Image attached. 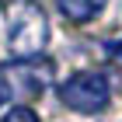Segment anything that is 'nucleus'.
Here are the masks:
<instances>
[{"label":"nucleus","instance_id":"2","mask_svg":"<svg viewBox=\"0 0 122 122\" xmlns=\"http://www.w3.org/2000/svg\"><path fill=\"white\" fill-rule=\"evenodd\" d=\"M112 98V87H108V77L98 73V70H80V73L66 77L59 84V101L66 108H73L80 115H94L101 112Z\"/></svg>","mask_w":122,"mask_h":122},{"label":"nucleus","instance_id":"6","mask_svg":"<svg viewBox=\"0 0 122 122\" xmlns=\"http://www.w3.org/2000/svg\"><path fill=\"white\" fill-rule=\"evenodd\" d=\"M105 49H108L112 56H119V59H122V38H115V42H108V46H105Z\"/></svg>","mask_w":122,"mask_h":122},{"label":"nucleus","instance_id":"3","mask_svg":"<svg viewBox=\"0 0 122 122\" xmlns=\"http://www.w3.org/2000/svg\"><path fill=\"white\" fill-rule=\"evenodd\" d=\"M63 18H70V25H87L105 10V0H59Z\"/></svg>","mask_w":122,"mask_h":122},{"label":"nucleus","instance_id":"5","mask_svg":"<svg viewBox=\"0 0 122 122\" xmlns=\"http://www.w3.org/2000/svg\"><path fill=\"white\" fill-rule=\"evenodd\" d=\"M10 98H14V91H10V80L4 77V70H0V108H4Z\"/></svg>","mask_w":122,"mask_h":122},{"label":"nucleus","instance_id":"4","mask_svg":"<svg viewBox=\"0 0 122 122\" xmlns=\"http://www.w3.org/2000/svg\"><path fill=\"white\" fill-rule=\"evenodd\" d=\"M0 122H38V115H35V108H28V105H14Z\"/></svg>","mask_w":122,"mask_h":122},{"label":"nucleus","instance_id":"1","mask_svg":"<svg viewBox=\"0 0 122 122\" xmlns=\"http://www.w3.org/2000/svg\"><path fill=\"white\" fill-rule=\"evenodd\" d=\"M49 46V21L46 10L35 0H21L10 10V25H7V49L14 59H35L42 56V49Z\"/></svg>","mask_w":122,"mask_h":122}]
</instances>
